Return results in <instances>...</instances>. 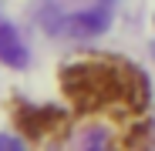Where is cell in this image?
Segmentation results:
<instances>
[{"label": "cell", "instance_id": "1", "mask_svg": "<svg viewBox=\"0 0 155 151\" xmlns=\"http://www.w3.org/2000/svg\"><path fill=\"white\" fill-rule=\"evenodd\" d=\"M37 20L58 37H94L111 24V0H44Z\"/></svg>", "mask_w": 155, "mask_h": 151}, {"label": "cell", "instance_id": "2", "mask_svg": "<svg viewBox=\"0 0 155 151\" xmlns=\"http://www.w3.org/2000/svg\"><path fill=\"white\" fill-rule=\"evenodd\" d=\"M0 61L10 67H27V47L17 37V30L4 20H0Z\"/></svg>", "mask_w": 155, "mask_h": 151}, {"label": "cell", "instance_id": "3", "mask_svg": "<svg viewBox=\"0 0 155 151\" xmlns=\"http://www.w3.org/2000/svg\"><path fill=\"white\" fill-rule=\"evenodd\" d=\"M4 148H20V141L10 138V134H0V151H4Z\"/></svg>", "mask_w": 155, "mask_h": 151}]
</instances>
